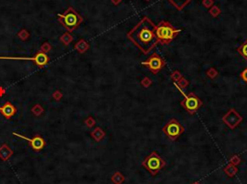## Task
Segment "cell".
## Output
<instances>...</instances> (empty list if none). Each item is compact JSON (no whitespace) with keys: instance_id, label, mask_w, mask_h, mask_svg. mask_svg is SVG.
<instances>
[{"instance_id":"5","label":"cell","mask_w":247,"mask_h":184,"mask_svg":"<svg viewBox=\"0 0 247 184\" xmlns=\"http://www.w3.org/2000/svg\"><path fill=\"white\" fill-rule=\"evenodd\" d=\"M162 130H163V133L165 134L170 140L175 141L183 133L184 127L176 119H172L163 126Z\"/></svg>"},{"instance_id":"15","label":"cell","mask_w":247,"mask_h":184,"mask_svg":"<svg viewBox=\"0 0 247 184\" xmlns=\"http://www.w3.org/2000/svg\"><path fill=\"white\" fill-rule=\"evenodd\" d=\"M76 48L80 51V52H84L87 48H88V44L84 42V40H80L78 44H76Z\"/></svg>"},{"instance_id":"17","label":"cell","mask_w":247,"mask_h":184,"mask_svg":"<svg viewBox=\"0 0 247 184\" xmlns=\"http://www.w3.org/2000/svg\"><path fill=\"white\" fill-rule=\"evenodd\" d=\"M61 40H65L66 44H68L69 42H71V40H73V37L69 35V34H65L64 37H63V38H61Z\"/></svg>"},{"instance_id":"16","label":"cell","mask_w":247,"mask_h":184,"mask_svg":"<svg viewBox=\"0 0 247 184\" xmlns=\"http://www.w3.org/2000/svg\"><path fill=\"white\" fill-rule=\"evenodd\" d=\"M210 13L214 17H217L219 13H220V10L218 9V7H212V9L210 10Z\"/></svg>"},{"instance_id":"14","label":"cell","mask_w":247,"mask_h":184,"mask_svg":"<svg viewBox=\"0 0 247 184\" xmlns=\"http://www.w3.org/2000/svg\"><path fill=\"white\" fill-rule=\"evenodd\" d=\"M237 51H238V53L241 54L242 57H244L247 60V40H246V42L241 46L238 47Z\"/></svg>"},{"instance_id":"12","label":"cell","mask_w":247,"mask_h":184,"mask_svg":"<svg viewBox=\"0 0 247 184\" xmlns=\"http://www.w3.org/2000/svg\"><path fill=\"white\" fill-rule=\"evenodd\" d=\"M168 1L172 5H174L177 10H182L191 0H168Z\"/></svg>"},{"instance_id":"4","label":"cell","mask_w":247,"mask_h":184,"mask_svg":"<svg viewBox=\"0 0 247 184\" xmlns=\"http://www.w3.org/2000/svg\"><path fill=\"white\" fill-rule=\"evenodd\" d=\"M60 21L66 28L70 31H73L82 22V17L75 12L72 7H70L63 15H59Z\"/></svg>"},{"instance_id":"13","label":"cell","mask_w":247,"mask_h":184,"mask_svg":"<svg viewBox=\"0 0 247 184\" xmlns=\"http://www.w3.org/2000/svg\"><path fill=\"white\" fill-rule=\"evenodd\" d=\"M11 154H12L11 149L6 145H3L2 148H0V157L3 158L4 160H6V159H8L10 157Z\"/></svg>"},{"instance_id":"7","label":"cell","mask_w":247,"mask_h":184,"mask_svg":"<svg viewBox=\"0 0 247 184\" xmlns=\"http://www.w3.org/2000/svg\"><path fill=\"white\" fill-rule=\"evenodd\" d=\"M142 65L147 66L149 67L150 71H152L153 73L155 74L163 69V67L165 66V61H164L157 53H154L147 61L142 62Z\"/></svg>"},{"instance_id":"19","label":"cell","mask_w":247,"mask_h":184,"mask_svg":"<svg viewBox=\"0 0 247 184\" xmlns=\"http://www.w3.org/2000/svg\"><path fill=\"white\" fill-rule=\"evenodd\" d=\"M241 78L245 81V82H247V69H245V70L241 72Z\"/></svg>"},{"instance_id":"2","label":"cell","mask_w":247,"mask_h":184,"mask_svg":"<svg viewBox=\"0 0 247 184\" xmlns=\"http://www.w3.org/2000/svg\"><path fill=\"white\" fill-rule=\"evenodd\" d=\"M181 30L176 29L168 21H160L159 25L155 26V34L159 39V42L161 44H169L174 40V38L179 34Z\"/></svg>"},{"instance_id":"3","label":"cell","mask_w":247,"mask_h":184,"mask_svg":"<svg viewBox=\"0 0 247 184\" xmlns=\"http://www.w3.org/2000/svg\"><path fill=\"white\" fill-rule=\"evenodd\" d=\"M142 166L145 167L148 170V172L151 173V174L155 175L165 166V162L159 155V153L153 151L142 162Z\"/></svg>"},{"instance_id":"11","label":"cell","mask_w":247,"mask_h":184,"mask_svg":"<svg viewBox=\"0 0 247 184\" xmlns=\"http://www.w3.org/2000/svg\"><path fill=\"white\" fill-rule=\"evenodd\" d=\"M0 112L5 118L10 119L14 115L16 114V107L14 106L11 102H6V103L2 106H0Z\"/></svg>"},{"instance_id":"10","label":"cell","mask_w":247,"mask_h":184,"mask_svg":"<svg viewBox=\"0 0 247 184\" xmlns=\"http://www.w3.org/2000/svg\"><path fill=\"white\" fill-rule=\"evenodd\" d=\"M223 121L226 122V125H229L231 128H234L238 125V122L241 121V117L236 111L234 112V116H231V113L229 112L223 118Z\"/></svg>"},{"instance_id":"9","label":"cell","mask_w":247,"mask_h":184,"mask_svg":"<svg viewBox=\"0 0 247 184\" xmlns=\"http://www.w3.org/2000/svg\"><path fill=\"white\" fill-rule=\"evenodd\" d=\"M14 135L18 136V137L22 138V139H24L26 141H28L30 143V146L32 147L34 151H41L45 146V141L42 137H40V136H35V137H33V138H27V137H25V136L19 135L18 133H14Z\"/></svg>"},{"instance_id":"1","label":"cell","mask_w":247,"mask_h":184,"mask_svg":"<svg viewBox=\"0 0 247 184\" xmlns=\"http://www.w3.org/2000/svg\"><path fill=\"white\" fill-rule=\"evenodd\" d=\"M155 24L149 17H143L127 34V38L144 53L148 54L159 44L155 34Z\"/></svg>"},{"instance_id":"6","label":"cell","mask_w":247,"mask_h":184,"mask_svg":"<svg viewBox=\"0 0 247 184\" xmlns=\"http://www.w3.org/2000/svg\"><path fill=\"white\" fill-rule=\"evenodd\" d=\"M182 106L190 114H194L202 105V101L194 93L183 94V99L181 102Z\"/></svg>"},{"instance_id":"8","label":"cell","mask_w":247,"mask_h":184,"mask_svg":"<svg viewBox=\"0 0 247 184\" xmlns=\"http://www.w3.org/2000/svg\"><path fill=\"white\" fill-rule=\"evenodd\" d=\"M0 59H9V60H31L33 62H35V64L39 67H44L45 65L47 64L49 62V57L45 53L43 52H39L36 54L35 57H31V58H26V57H3L0 56Z\"/></svg>"},{"instance_id":"18","label":"cell","mask_w":247,"mask_h":184,"mask_svg":"<svg viewBox=\"0 0 247 184\" xmlns=\"http://www.w3.org/2000/svg\"><path fill=\"white\" fill-rule=\"evenodd\" d=\"M203 4L206 6V7H208V8H210V7L214 4V0H203Z\"/></svg>"}]
</instances>
